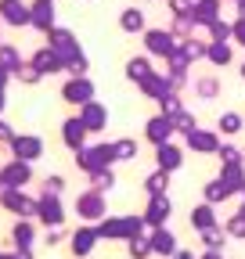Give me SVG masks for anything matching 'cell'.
<instances>
[{
	"label": "cell",
	"instance_id": "6f0895ef",
	"mask_svg": "<svg viewBox=\"0 0 245 259\" xmlns=\"http://www.w3.org/2000/svg\"><path fill=\"white\" fill-rule=\"evenodd\" d=\"M241 79H245V61H241Z\"/></svg>",
	"mask_w": 245,
	"mask_h": 259
},
{
	"label": "cell",
	"instance_id": "30bf717a",
	"mask_svg": "<svg viewBox=\"0 0 245 259\" xmlns=\"http://www.w3.org/2000/svg\"><path fill=\"white\" fill-rule=\"evenodd\" d=\"M79 122L87 126L90 137H98V134H105V130H108V108H105L101 101H90V105L79 108Z\"/></svg>",
	"mask_w": 245,
	"mask_h": 259
},
{
	"label": "cell",
	"instance_id": "e0dca14e",
	"mask_svg": "<svg viewBox=\"0 0 245 259\" xmlns=\"http://www.w3.org/2000/svg\"><path fill=\"white\" fill-rule=\"evenodd\" d=\"M144 44H148V51L155 54V58H170L177 47H173V36L170 32H162V29H151L148 36H144Z\"/></svg>",
	"mask_w": 245,
	"mask_h": 259
},
{
	"label": "cell",
	"instance_id": "cb8c5ba5",
	"mask_svg": "<svg viewBox=\"0 0 245 259\" xmlns=\"http://www.w3.org/2000/svg\"><path fill=\"white\" fill-rule=\"evenodd\" d=\"M112 148H115V162H134L141 155V144L134 137H119V141H112Z\"/></svg>",
	"mask_w": 245,
	"mask_h": 259
},
{
	"label": "cell",
	"instance_id": "ba28073f",
	"mask_svg": "<svg viewBox=\"0 0 245 259\" xmlns=\"http://www.w3.org/2000/svg\"><path fill=\"white\" fill-rule=\"evenodd\" d=\"M33 180V162H22V158H8L0 166V184L4 187H25Z\"/></svg>",
	"mask_w": 245,
	"mask_h": 259
},
{
	"label": "cell",
	"instance_id": "f1b7e54d",
	"mask_svg": "<svg viewBox=\"0 0 245 259\" xmlns=\"http://www.w3.org/2000/svg\"><path fill=\"white\" fill-rule=\"evenodd\" d=\"M0 11H4V18H8L11 25H25V22H29V11L18 4V0H4V4H0Z\"/></svg>",
	"mask_w": 245,
	"mask_h": 259
},
{
	"label": "cell",
	"instance_id": "f5cc1de1",
	"mask_svg": "<svg viewBox=\"0 0 245 259\" xmlns=\"http://www.w3.org/2000/svg\"><path fill=\"white\" fill-rule=\"evenodd\" d=\"M11 259H33V248H18V252H11Z\"/></svg>",
	"mask_w": 245,
	"mask_h": 259
},
{
	"label": "cell",
	"instance_id": "f546056e",
	"mask_svg": "<svg viewBox=\"0 0 245 259\" xmlns=\"http://www.w3.org/2000/svg\"><path fill=\"white\" fill-rule=\"evenodd\" d=\"M33 22H36L40 29H47V32H51V22H54V8H51V0H36V4H33Z\"/></svg>",
	"mask_w": 245,
	"mask_h": 259
},
{
	"label": "cell",
	"instance_id": "ab89813d",
	"mask_svg": "<svg viewBox=\"0 0 245 259\" xmlns=\"http://www.w3.org/2000/svg\"><path fill=\"white\" fill-rule=\"evenodd\" d=\"M18 65H22V58H18V51L4 44V47H0V69H8V72H15V69H18Z\"/></svg>",
	"mask_w": 245,
	"mask_h": 259
},
{
	"label": "cell",
	"instance_id": "5b68a950",
	"mask_svg": "<svg viewBox=\"0 0 245 259\" xmlns=\"http://www.w3.org/2000/svg\"><path fill=\"white\" fill-rule=\"evenodd\" d=\"M0 205H4L8 212L29 220V216H36V198H29L25 187H4V194H0Z\"/></svg>",
	"mask_w": 245,
	"mask_h": 259
},
{
	"label": "cell",
	"instance_id": "3957f363",
	"mask_svg": "<svg viewBox=\"0 0 245 259\" xmlns=\"http://www.w3.org/2000/svg\"><path fill=\"white\" fill-rule=\"evenodd\" d=\"M105 212H108V205H105V194H101V191L87 187V191L76 194V216H79L83 223H101Z\"/></svg>",
	"mask_w": 245,
	"mask_h": 259
},
{
	"label": "cell",
	"instance_id": "91938a15",
	"mask_svg": "<svg viewBox=\"0 0 245 259\" xmlns=\"http://www.w3.org/2000/svg\"><path fill=\"white\" fill-rule=\"evenodd\" d=\"M0 194H4V184H0Z\"/></svg>",
	"mask_w": 245,
	"mask_h": 259
},
{
	"label": "cell",
	"instance_id": "e575fe53",
	"mask_svg": "<svg viewBox=\"0 0 245 259\" xmlns=\"http://www.w3.org/2000/svg\"><path fill=\"white\" fill-rule=\"evenodd\" d=\"M224 241H227L224 227H209V231H202V245L206 248H224Z\"/></svg>",
	"mask_w": 245,
	"mask_h": 259
},
{
	"label": "cell",
	"instance_id": "11a10c76",
	"mask_svg": "<svg viewBox=\"0 0 245 259\" xmlns=\"http://www.w3.org/2000/svg\"><path fill=\"white\" fill-rule=\"evenodd\" d=\"M173 259H195V255H191V252H177Z\"/></svg>",
	"mask_w": 245,
	"mask_h": 259
},
{
	"label": "cell",
	"instance_id": "7bdbcfd3",
	"mask_svg": "<svg viewBox=\"0 0 245 259\" xmlns=\"http://www.w3.org/2000/svg\"><path fill=\"white\" fill-rule=\"evenodd\" d=\"M213 15H217V0H202V4L195 8V18L198 22H217Z\"/></svg>",
	"mask_w": 245,
	"mask_h": 259
},
{
	"label": "cell",
	"instance_id": "f907efd6",
	"mask_svg": "<svg viewBox=\"0 0 245 259\" xmlns=\"http://www.w3.org/2000/svg\"><path fill=\"white\" fill-rule=\"evenodd\" d=\"M173 32H177V36H188V18H180V22L173 25Z\"/></svg>",
	"mask_w": 245,
	"mask_h": 259
},
{
	"label": "cell",
	"instance_id": "484cf974",
	"mask_svg": "<svg viewBox=\"0 0 245 259\" xmlns=\"http://www.w3.org/2000/svg\"><path fill=\"white\" fill-rule=\"evenodd\" d=\"M148 76H151V61L148 58H130L127 61V79L130 83H144Z\"/></svg>",
	"mask_w": 245,
	"mask_h": 259
},
{
	"label": "cell",
	"instance_id": "277c9868",
	"mask_svg": "<svg viewBox=\"0 0 245 259\" xmlns=\"http://www.w3.org/2000/svg\"><path fill=\"white\" fill-rule=\"evenodd\" d=\"M94 79L90 76H72L65 87H61V97H65V105H76V108H83V105H90L94 101Z\"/></svg>",
	"mask_w": 245,
	"mask_h": 259
},
{
	"label": "cell",
	"instance_id": "816d5d0a",
	"mask_svg": "<svg viewBox=\"0 0 245 259\" xmlns=\"http://www.w3.org/2000/svg\"><path fill=\"white\" fill-rule=\"evenodd\" d=\"M198 259H224V255H220V248H206Z\"/></svg>",
	"mask_w": 245,
	"mask_h": 259
},
{
	"label": "cell",
	"instance_id": "9c48e42d",
	"mask_svg": "<svg viewBox=\"0 0 245 259\" xmlns=\"http://www.w3.org/2000/svg\"><path fill=\"white\" fill-rule=\"evenodd\" d=\"M36 216H40V223H47V227H61L65 223V205H61V194H40L36 198Z\"/></svg>",
	"mask_w": 245,
	"mask_h": 259
},
{
	"label": "cell",
	"instance_id": "d6a6232c",
	"mask_svg": "<svg viewBox=\"0 0 245 259\" xmlns=\"http://www.w3.org/2000/svg\"><path fill=\"white\" fill-rule=\"evenodd\" d=\"M15 79H18V83H25V87H36V83H40L44 76H40V69H36V65H33V61H29V65L22 61V65H18V69H15Z\"/></svg>",
	"mask_w": 245,
	"mask_h": 259
},
{
	"label": "cell",
	"instance_id": "1f68e13d",
	"mask_svg": "<svg viewBox=\"0 0 245 259\" xmlns=\"http://www.w3.org/2000/svg\"><path fill=\"white\" fill-rule=\"evenodd\" d=\"M217 158H220V166H241V162H245V151L234 148V144H220Z\"/></svg>",
	"mask_w": 245,
	"mask_h": 259
},
{
	"label": "cell",
	"instance_id": "52a82bcc",
	"mask_svg": "<svg viewBox=\"0 0 245 259\" xmlns=\"http://www.w3.org/2000/svg\"><path fill=\"white\" fill-rule=\"evenodd\" d=\"M173 134H177V126H173V119L170 115H151L148 122H144V141L151 144V148H159V144H166V141H173Z\"/></svg>",
	"mask_w": 245,
	"mask_h": 259
},
{
	"label": "cell",
	"instance_id": "2e32d148",
	"mask_svg": "<svg viewBox=\"0 0 245 259\" xmlns=\"http://www.w3.org/2000/svg\"><path fill=\"white\" fill-rule=\"evenodd\" d=\"M148 241H151V252L155 255H166V259L177 255V238H173V231H166V227H155Z\"/></svg>",
	"mask_w": 245,
	"mask_h": 259
},
{
	"label": "cell",
	"instance_id": "9a60e30c",
	"mask_svg": "<svg viewBox=\"0 0 245 259\" xmlns=\"http://www.w3.org/2000/svg\"><path fill=\"white\" fill-rule=\"evenodd\" d=\"M33 65L40 69V76H54V72H65V61H61V54L54 47H44L33 54Z\"/></svg>",
	"mask_w": 245,
	"mask_h": 259
},
{
	"label": "cell",
	"instance_id": "ffe728a7",
	"mask_svg": "<svg viewBox=\"0 0 245 259\" xmlns=\"http://www.w3.org/2000/svg\"><path fill=\"white\" fill-rule=\"evenodd\" d=\"M98 238H101V234H98V227H94V223L79 227V231L72 234V252H76V255H90V248H94Z\"/></svg>",
	"mask_w": 245,
	"mask_h": 259
},
{
	"label": "cell",
	"instance_id": "74e56055",
	"mask_svg": "<svg viewBox=\"0 0 245 259\" xmlns=\"http://www.w3.org/2000/svg\"><path fill=\"white\" fill-rule=\"evenodd\" d=\"M127 252H130V259H148V255H151V241L130 238V241H127Z\"/></svg>",
	"mask_w": 245,
	"mask_h": 259
},
{
	"label": "cell",
	"instance_id": "681fc988",
	"mask_svg": "<svg viewBox=\"0 0 245 259\" xmlns=\"http://www.w3.org/2000/svg\"><path fill=\"white\" fill-rule=\"evenodd\" d=\"M234 40H238V44H245V18L234 25Z\"/></svg>",
	"mask_w": 245,
	"mask_h": 259
},
{
	"label": "cell",
	"instance_id": "680465c9",
	"mask_svg": "<svg viewBox=\"0 0 245 259\" xmlns=\"http://www.w3.org/2000/svg\"><path fill=\"white\" fill-rule=\"evenodd\" d=\"M0 259H11V255H4V252H0Z\"/></svg>",
	"mask_w": 245,
	"mask_h": 259
},
{
	"label": "cell",
	"instance_id": "7a4b0ae2",
	"mask_svg": "<svg viewBox=\"0 0 245 259\" xmlns=\"http://www.w3.org/2000/svg\"><path fill=\"white\" fill-rule=\"evenodd\" d=\"M76 169H83L87 177L90 173H98V169H108V166H115V148H112V141L105 144V141H98V144H87V148H79L76 151Z\"/></svg>",
	"mask_w": 245,
	"mask_h": 259
},
{
	"label": "cell",
	"instance_id": "603a6c76",
	"mask_svg": "<svg viewBox=\"0 0 245 259\" xmlns=\"http://www.w3.org/2000/svg\"><path fill=\"white\" fill-rule=\"evenodd\" d=\"M11 238H15V245H18V248H33V238H36L33 220H18V223L11 227Z\"/></svg>",
	"mask_w": 245,
	"mask_h": 259
},
{
	"label": "cell",
	"instance_id": "db71d44e",
	"mask_svg": "<svg viewBox=\"0 0 245 259\" xmlns=\"http://www.w3.org/2000/svg\"><path fill=\"white\" fill-rule=\"evenodd\" d=\"M170 4H173V11H177V15L188 11V0H170Z\"/></svg>",
	"mask_w": 245,
	"mask_h": 259
},
{
	"label": "cell",
	"instance_id": "44dd1931",
	"mask_svg": "<svg viewBox=\"0 0 245 259\" xmlns=\"http://www.w3.org/2000/svg\"><path fill=\"white\" fill-rule=\"evenodd\" d=\"M202 198L209 202V205H220V202H227V198H234V187H227L220 177H213L206 187H202Z\"/></svg>",
	"mask_w": 245,
	"mask_h": 259
},
{
	"label": "cell",
	"instance_id": "60d3db41",
	"mask_svg": "<svg viewBox=\"0 0 245 259\" xmlns=\"http://www.w3.org/2000/svg\"><path fill=\"white\" fill-rule=\"evenodd\" d=\"M123 29H127V32H141V29H144V15L130 8L127 15H123Z\"/></svg>",
	"mask_w": 245,
	"mask_h": 259
},
{
	"label": "cell",
	"instance_id": "94428289",
	"mask_svg": "<svg viewBox=\"0 0 245 259\" xmlns=\"http://www.w3.org/2000/svg\"><path fill=\"white\" fill-rule=\"evenodd\" d=\"M241 198H245V187H241Z\"/></svg>",
	"mask_w": 245,
	"mask_h": 259
},
{
	"label": "cell",
	"instance_id": "7dc6e473",
	"mask_svg": "<svg viewBox=\"0 0 245 259\" xmlns=\"http://www.w3.org/2000/svg\"><path fill=\"white\" fill-rule=\"evenodd\" d=\"M8 69H0V112H4V105H8Z\"/></svg>",
	"mask_w": 245,
	"mask_h": 259
},
{
	"label": "cell",
	"instance_id": "7402d4cb",
	"mask_svg": "<svg viewBox=\"0 0 245 259\" xmlns=\"http://www.w3.org/2000/svg\"><path fill=\"white\" fill-rule=\"evenodd\" d=\"M241 130H245V115H241V112H220V119H217V134L234 137V134H241Z\"/></svg>",
	"mask_w": 245,
	"mask_h": 259
},
{
	"label": "cell",
	"instance_id": "b9f144b4",
	"mask_svg": "<svg viewBox=\"0 0 245 259\" xmlns=\"http://www.w3.org/2000/svg\"><path fill=\"white\" fill-rule=\"evenodd\" d=\"M44 191L47 194H61V191H65V177H61V173H47L44 177Z\"/></svg>",
	"mask_w": 245,
	"mask_h": 259
},
{
	"label": "cell",
	"instance_id": "d4e9b609",
	"mask_svg": "<svg viewBox=\"0 0 245 259\" xmlns=\"http://www.w3.org/2000/svg\"><path fill=\"white\" fill-rule=\"evenodd\" d=\"M220 180L227 187H234V194H241V187H245V162L241 166H220Z\"/></svg>",
	"mask_w": 245,
	"mask_h": 259
},
{
	"label": "cell",
	"instance_id": "4316f807",
	"mask_svg": "<svg viewBox=\"0 0 245 259\" xmlns=\"http://www.w3.org/2000/svg\"><path fill=\"white\" fill-rule=\"evenodd\" d=\"M195 94L202 97V101L220 97V79H217V76H198V79H195Z\"/></svg>",
	"mask_w": 245,
	"mask_h": 259
},
{
	"label": "cell",
	"instance_id": "4dcf8cb0",
	"mask_svg": "<svg viewBox=\"0 0 245 259\" xmlns=\"http://www.w3.org/2000/svg\"><path fill=\"white\" fill-rule=\"evenodd\" d=\"M90 187H94V191H101V194H108V191L115 187V169L108 166V169H98V173H90Z\"/></svg>",
	"mask_w": 245,
	"mask_h": 259
},
{
	"label": "cell",
	"instance_id": "f6af8a7d",
	"mask_svg": "<svg viewBox=\"0 0 245 259\" xmlns=\"http://www.w3.org/2000/svg\"><path fill=\"white\" fill-rule=\"evenodd\" d=\"M180 51H184V58H188V61H198V58L209 54V47H206V44H195V40H191L188 47H180Z\"/></svg>",
	"mask_w": 245,
	"mask_h": 259
},
{
	"label": "cell",
	"instance_id": "d6986e66",
	"mask_svg": "<svg viewBox=\"0 0 245 259\" xmlns=\"http://www.w3.org/2000/svg\"><path fill=\"white\" fill-rule=\"evenodd\" d=\"M191 227H195L198 234L209 231V227H220V220H217V205H209V202L195 205V209H191Z\"/></svg>",
	"mask_w": 245,
	"mask_h": 259
},
{
	"label": "cell",
	"instance_id": "6da1fadb",
	"mask_svg": "<svg viewBox=\"0 0 245 259\" xmlns=\"http://www.w3.org/2000/svg\"><path fill=\"white\" fill-rule=\"evenodd\" d=\"M98 227L101 238H112V241H130V238H141L144 234V216H105Z\"/></svg>",
	"mask_w": 245,
	"mask_h": 259
},
{
	"label": "cell",
	"instance_id": "836d02e7",
	"mask_svg": "<svg viewBox=\"0 0 245 259\" xmlns=\"http://www.w3.org/2000/svg\"><path fill=\"white\" fill-rule=\"evenodd\" d=\"M173 126H177V134H180V137H188L191 130H198V115H191L188 108H184L180 115H173Z\"/></svg>",
	"mask_w": 245,
	"mask_h": 259
},
{
	"label": "cell",
	"instance_id": "c3c4849f",
	"mask_svg": "<svg viewBox=\"0 0 245 259\" xmlns=\"http://www.w3.org/2000/svg\"><path fill=\"white\" fill-rule=\"evenodd\" d=\"M61 238H65V231H61V227H47V234H44V241H47V245H58Z\"/></svg>",
	"mask_w": 245,
	"mask_h": 259
},
{
	"label": "cell",
	"instance_id": "4fadbf2b",
	"mask_svg": "<svg viewBox=\"0 0 245 259\" xmlns=\"http://www.w3.org/2000/svg\"><path fill=\"white\" fill-rule=\"evenodd\" d=\"M87 126L79 122V115H72V119H65V122H61V144H65L72 155L79 151V148H87Z\"/></svg>",
	"mask_w": 245,
	"mask_h": 259
},
{
	"label": "cell",
	"instance_id": "f35d334b",
	"mask_svg": "<svg viewBox=\"0 0 245 259\" xmlns=\"http://www.w3.org/2000/svg\"><path fill=\"white\" fill-rule=\"evenodd\" d=\"M224 231H227V238H245V216H241V212L227 216V220H224Z\"/></svg>",
	"mask_w": 245,
	"mask_h": 259
},
{
	"label": "cell",
	"instance_id": "ac0fdd59",
	"mask_svg": "<svg viewBox=\"0 0 245 259\" xmlns=\"http://www.w3.org/2000/svg\"><path fill=\"white\" fill-rule=\"evenodd\" d=\"M144 90V97H151V101H162V97L170 94V76L166 72H151L144 83H137Z\"/></svg>",
	"mask_w": 245,
	"mask_h": 259
},
{
	"label": "cell",
	"instance_id": "8fae6325",
	"mask_svg": "<svg viewBox=\"0 0 245 259\" xmlns=\"http://www.w3.org/2000/svg\"><path fill=\"white\" fill-rule=\"evenodd\" d=\"M184 144H188L195 155H217L220 151V134H217V130H191V134L188 137H184Z\"/></svg>",
	"mask_w": 245,
	"mask_h": 259
},
{
	"label": "cell",
	"instance_id": "9f6ffc18",
	"mask_svg": "<svg viewBox=\"0 0 245 259\" xmlns=\"http://www.w3.org/2000/svg\"><path fill=\"white\" fill-rule=\"evenodd\" d=\"M238 212H241V216H245V198H241V205H238Z\"/></svg>",
	"mask_w": 245,
	"mask_h": 259
},
{
	"label": "cell",
	"instance_id": "d590c367",
	"mask_svg": "<svg viewBox=\"0 0 245 259\" xmlns=\"http://www.w3.org/2000/svg\"><path fill=\"white\" fill-rule=\"evenodd\" d=\"M206 58L217 65V69H224V65H231V47H227V44H213Z\"/></svg>",
	"mask_w": 245,
	"mask_h": 259
},
{
	"label": "cell",
	"instance_id": "ee69618b",
	"mask_svg": "<svg viewBox=\"0 0 245 259\" xmlns=\"http://www.w3.org/2000/svg\"><path fill=\"white\" fill-rule=\"evenodd\" d=\"M209 29H213V44H227V36H234V29L224 22H209Z\"/></svg>",
	"mask_w": 245,
	"mask_h": 259
},
{
	"label": "cell",
	"instance_id": "5bb4252c",
	"mask_svg": "<svg viewBox=\"0 0 245 259\" xmlns=\"http://www.w3.org/2000/svg\"><path fill=\"white\" fill-rule=\"evenodd\" d=\"M155 166H159V169H166V173H177V169L184 166V148H180L177 141L159 144V148H155Z\"/></svg>",
	"mask_w": 245,
	"mask_h": 259
},
{
	"label": "cell",
	"instance_id": "7c38bea8",
	"mask_svg": "<svg viewBox=\"0 0 245 259\" xmlns=\"http://www.w3.org/2000/svg\"><path fill=\"white\" fill-rule=\"evenodd\" d=\"M170 212H173L170 194H151V198H148V209H144V223L151 227V231H155V227H166Z\"/></svg>",
	"mask_w": 245,
	"mask_h": 259
},
{
	"label": "cell",
	"instance_id": "83f0119b",
	"mask_svg": "<svg viewBox=\"0 0 245 259\" xmlns=\"http://www.w3.org/2000/svg\"><path fill=\"white\" fill-rule=\"evenodd\" d=\"M166 187H170V173H166V169H155V173H148V177H144L148 198H151V194H166Z\"/></svg>",
	"mask_w": 245,
	"mask_h": 259
},
{
	"label": "cell",
	"instance_id": "8d00e7d4",
	"mask_svg": "<svg viewBox=\"0 0 245 259\" xmlns=\"http://www.w3.org/2000/svg\"><path fill=\"white\" fill-rule=\"evenodd\" d=\"M159 112H162V115H170V119L184 112V105H180V97H177V90H170V94L162 97V101H159Z\"/></svg>",
	"mask_w": 245,
	"mask_h": 259
},
{
	"label": "cell",
	"instance_id": "8992f818",
	"mask_svg": "<svg viewBox=\"0 0 245 259\" xmlns=\"http://www.w3.org/2000/svg\"><path fill=\"white\" fill-rule=\"evenodd\" d=\"M8 148H11V158H22V162L44 158V137H36V134H15V141Z\"/></svg>",
	"mask_w": 245,
	"mask_h": 259
},
{
	"label": "cell",
	"instance_id": "bcb514c9",
	"mask_svg": "<svg viewBox=\"0 0 245 259\" xmlns=\"http://www.w3.org/2000/svg\"><path fill=\"white\" fill-rule=\"evenodd\" d=\"M15 134H18V130H15L11 122L0 119V144H11V141H15Z\"/></svg>",
	"mask_w": 245,
	"mask_h": 259
}]
</instances>
